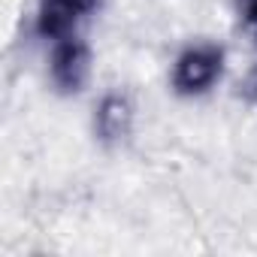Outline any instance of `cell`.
<instances>
[{
    "label": "cell",
    "instance_id": "5",
    "mask_svg": "<svg viewBox=\"0 0 257 257\" xmlns=\"http://www.w3.org/2000/svg\"><path fill=\"white\" fill-rule=\"evenodd\" d=\"M233 13L239 28L257 43V0H233Z\"/></svg>",
    "mask_w": 257,
    "mask_h": 257
},
{
    "label": "cell",
    "instance_id": "1",
    "mask_svg": "<svg viewBox=\"0 0 257 257\" xmlns=\"http://www.w3.org/2000/svg\"><path fill=\"white\" fill-rule=\"evenodd\" d=\"M224 73L227 49L215 40H191L170 64V91L182 100H200L221 85Z\"/></svg>",
    "mask_w": 257,
    "mask_h": 257
},
{
    "label": "cell",
    "instance_id": "2",
    "mask_svg": "<svg viewBox=\"0 0 257 257\" xmlns=\"http://www.w3.org/2000/svg\"><path fill=\"white\" fill-rule=\"evenodd\" d=\"M46 46H49V55H46L49 85L64 97L82 94L88 79H91V70H94V55H91V46L82 37V31L58 37Z\"/></svg>",
    "mask_w": 257,
    "mask_h": 257
},
{
    "label": "cell",
    "instance_id": "4",
    "mask_svg": "<svg viewBox=\"0 0 257 257\" xmlns=\"http://www.w3.org/2000/svg\"><path fill=\"white\" fill-rule=\"evenodd\" d=\"M134 124V103L124 91H109L94 106V134L100 143H121L131 134Z\"/></svg>",
    "mask_w": 257,
    "mask_h": 257
},
{
    "label": "cell",
    "instance_id": "3",
    "mask_svg": "<svg viewBox=\"0 0 257 257\" xmlns=\"http://www.w3.org/2000/svg\"><path fill=\"white\" fill-rule=\"evenodd\" d=\"M103 0H40L34 31L43 43H52L67 34H79L82 25L100 10Z\"/></svg>",
    "mask_w": 257,
    "mask_h": 257
}]
</instances>
